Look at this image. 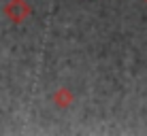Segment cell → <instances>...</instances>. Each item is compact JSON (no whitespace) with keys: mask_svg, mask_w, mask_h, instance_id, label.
Instances as JSON below:
<instances>
[{"mask_svg":"<svg viewBox=\"0 0 147 136\" xmlns=\"http://www.w3.org/2000/svg\"><path fill=\"white\" fill-rule=\"evenodd\" d=\"M51 100H53V104H55L58 109H68L70 104L75 102V94L70 92L68 87H58V89L53 92Z\"/></svg>","mask_w":147,"mask_h":136,"instance_id":"obj_2","label":"cell"},{"mask_svg":"<svg viewBox=\"0 0 147 136\" xmlns=\"http://www.w3.org/2000/svg\"><path fill=\"white\" fill-rule=\"evenodd\" d=\"M143 2H147V0H143Z\"/></svg>","mask_w":147,"mask_h":136,"instance_id":"obj_3","label":"cell"},{"mask_svg":"<svg viewBox=\"0 0 147 136\" xmlns=\"http://www.w3.org/2000/svg\"><path fill=\"white\" fill-rule=\"evenodd\" d=\"M2 13L11 23H24L30 17L32 9H30L28 0H7V4L2 7Z\"/></svg>","mask_w":147,"mask_h":136,"instance_id":"obj_1","label":"cell"}]
</instances>
